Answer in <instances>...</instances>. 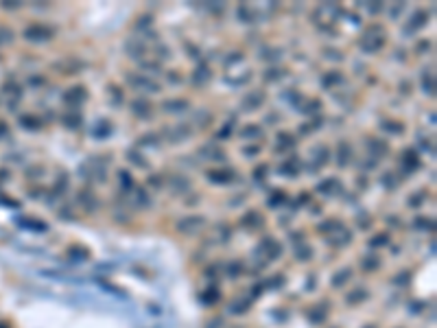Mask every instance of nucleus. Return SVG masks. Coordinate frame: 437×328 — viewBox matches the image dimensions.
<instances>
[{
    "mask_svg": "<svg viewBox=\"0 0 437 328\" xmlns=\"http://www.w3.org/2000/svg\"><path fill=\"white\" fill-rule=\"evenodd\" d=\"M131 109H134V112L138 114V116H149V112H151V109H149V103L140 101V98L131 103Z\"/></svg>",
    "mask_w": 437,
    "mask_h": 328,
    "instance_id": "nucleus-9",
    "label": "nucleus"
},
{
    "mask_svg": "<svg viewBox=\"0 0 437 328\" xmlns=\"http://www.w3.org/2000/svg\"><path fill=\"white\" fill-rule=\"evenodd\" d=\"M51 35H53V31L44 24H33L29 29H24V37L29 42H46V40H51Z\"/></svg>",
    "mask_w": 437,
    "mask_h": 328,
    "instance_id": "nucleus-1",
    "label": "nucleus"
},
{
    "mask_svg": "<svg viewBox=\"0 0 437 328\" xmlns=\"http://www.w3.org/2000/svg\"><path fill=\"white\" fill-rule=\"evenodd\" d=\"M64 120L68 123V127H79L81 125V116H64Z\"/></svg>",
    "mask_w": 437,
    "mask_h": 328,
    "instance_id": "nucleus-16",
    "label": "nucleus"
},
{
    "mask_svg": "<svg viewBox=\"0 0 437 328\" xmlns=\"http://www.w3.org/2000/svg\"><path fill=\"white\" fill-rule=\"evenodd\" d=\"M261 251L267 258H271V260H275L278 256L282 254V249H280V245H278V241H273V239H264L262 243H261Z\"/></svg>",
    "mask_w": 437,
    "mask_h": 328,
    "instance_id": "nucleus-4",
    "label": "nucleus"
},
{
    "mask_svg": "<svg viewBox=\"0 0 437 328\" xmlns=\"http://www.w3.org/2000/svg\"><path fill=\"white\" fill-rule=\"evenodd\" d=\"M387 241H389V239H387V234H380V237H378V239H372V243H369V245H372V247H374V245H380V243H387Z\"/></svg>",
    "mask_w": 437,
    "mask_h": 328,
    "instance_id": "nucleus-19",
    "label": "nucleus"
},
{
    "mask_svg": "<svg viewBox=\"0 0 437 328\" xmlns=\"http://www.w3.org/2000/svg\"><path fill=\"white\" fill-rule=\"evenodd\" d=\"M278 140H282V147H293V136H286V134H280L278 136Z\"/></svg>",
    "mask_w": 437,
    "mask_h": 328,
    "instance_id": "nucleus-18",
    "label": "nucleus"
},
{
    "mask_svg": "<svg viewBox=\"0 0 437 328\" xmlns=\"http://www.w3.org/2000/svg\"><path fill=\"white\" fill-rule=\"evenodd\" d=\"M234 171H230V168H225V171H208V179L212 184H230L232 179H234Z\"/></svg>",
    "mask_w": 437,
    "mask_h": 328,
    "instance_id": "nucleus-5",
    "label": "nucleus"
},
{
    "mask_svg": "<svg viewBox=\"0 0 437 328\" xmlns=\"http://www.w3.org/2000/svg\"><path fill=\"white\" fill-rule=\"evenodd\" d=\"M247 223H256V226H262V217L258 215L256 210L250 212V215H245V219H243V226H247Z\"/></svg>",
    "mask_w": 437,
    "mask_h": 328,
    "instance_id": "nucleus-14",
    "label": "nucleus"
},
{
    "mask_svg": "<svg viewBox=\"0 0 437 328\" xmlns=\"http://www.w3.org/2000/svg\"><path fill=\"white\" fill-rule=\"evenodd\" d=\"M243 134H245V136H261V129H258V127H250V129L243 131Z\"/></svg>",
    "mask_w": 437,
    "mask_h": 328,
    "instance_id": "nucleus-21",
    "label": "nucleus"
},
{
    "mask_svg": "<svg viewBox=\"0 0 437 328\" xmlns=\"http://www.w3.org/2000/svg\"><path fill=\"white\" fill-rule=\"evenodd\" d=\"M262 103H264V92L262 90H254L243 98V109H245V112H252V109L261 107Z\"/></svg>",
    "mask_w": 437,
    "mask_h": 328,
    "instance_id": "nucleus-3",
    "label": "nucleus"
},
{
    "mask_svg": "<svg viewBox=\"0 0 437 328\" xmlns=\"http://www.w3.org/2000/svg\"><path fill=\"white\" fill-rule=\"evenodd\" d=\"M66 103H70V105H79L81 101H86L87 98V92L86 87H70V92H66Z\"/></svg>",
    "mask_w": 437,
    "mask_h": 328,
    "instance_id": "nucleus-6",
    "label": "nucleus"
},
{
    "mask_svg": "<svg viewBox=\"0 0 437 328\" xmlns=\"http://www.w3.org/2000/svg\"><path fill=\"white\" fill-rule=\"evenodd\" d=\"M350 156H352V149H350V145L348 142H341L339 145V164H348V160H350Z\"/></svg>",
    "mask_w": 437,
    "mask_h": 328,
    "instance_id": "nucleus-10",
    "label": "nucleus"
},
{
    "mask_svg": "<svg viewBox=\"0 0 437 328\" xmlns=\"http://www.w3.org/2000/svg\"><path fill=\"white\" fill-rule=\"evenodd\" d=\"M350 276H352V269H350V267H346L344 271H339V273H337V276L333 278V284H335V287H341V284H346V280H348Z\"/></svg>",
    "mask_w": 437,
    "mask_h": 328,
    "instance_id": "nucleus-13",
    "label": "nucleus"
},
{
    "mask_svg": "<svg viewBox=\"0 0 437 328\" xmlns=\"http://www.w3.org/2000/svg\"><path fill=\"white\" fill-rule=\"evenodd\" d=\"M188 107V103L186 101H167L164 103V109H167V112H181V109H186Z\"/></svg>",
    "mask_w": 437,
    "mask_h": 328,
    "instance_id": "nucleus-12",
    "label": "nucleus"
},
{
    "mask_svg": "<svg viewBox=\"0 0 437 328\" xmlns=\"http://www.w3.org/2000/svg\"><path fill=\"white\" fill-rule=\"evenodd\" d=\"M203 298H206V304H212L214 300L219 298V291H206L203 293Z\"/></svg>",
    "mask_w": 437,
    "mask_h": 328,
    "instance_id": "nucleus-17",
    "label": "nucleus"
},
{
    "mask_svg": "<svg viewBox=\"0 0 437 328\" xmlns=\"http://www.w3.org/2000/svg\"><path fill=\"white\" fill-rule=\"evenodd\" d=\"M405 166H407V171L411 168V171H416V168L420 166V160H418V156L413 151H405Z\"/></svg>",
    "mask_w": 437,
    "mask_h": 328,
    "instance_id": "nucleus-11",
    "label": "nucleus"
},
{
    "mask_svg": "<svg viewBox=\"0 0 437 328\" xmlns=\"http://www.w3.org/2000/svg\"><path fill=\"white\" fill-rule=\"evenodd\" d=\"M365 295H367V291H365V289H361V291H354L352 295H348V300H350V302L354 304V302H361V298H365Z\"/></svg>",
    "mask_w": 437,
    "mask_h": 328,
    "instance_id": "nucleus-15",
    "label": "nucleus"
},
{
    "mask_svg": "<svg viewBox=\"0 0 437 328\" xmlns=\"http://www.w3.org/2000/svg\"><path fill=\"white\" fill-rule=\"evenodd\" d=\"M374 267H378V258L376 260H372V258L365 260V269H374Z\"/></svg>",
    "mask_w": 437,
    "mask_h": 328,
    "instance_id": "nucleus-20",
    "label": "nucleus"
},
{
    "mask_svg": "<svg viewBox=\"0 0 437 328\" xmlns=\"http://www.w3.org/2000/svg\"><path fill=\"white\" fill-rule=\"evenodd\" d=\"M129 79V83H134V85H138L142 92H160V85L158 83H153V81H149V79H142V77H127Z\"/></svg>",
    "mask_w": 437,
    "mask_h": 328,
    "instance_id": "nucleus-7",
    "label": "nucleus"
},
{
    "mask_svg": "<svg viewBox=\"0 0 437 328\" xmlns=\"http://www.w3.org/2000/svg\"><path fill=\"white\" fill-rule=\"evenodd\" d=\"M424 18H429L427 11H416V15H413V22H409L407 31H416V29H420V26H424V24H427V20H424Z\"/></svg>",
    "mask_w": 437,
    "mask_h": 328,
    "instance_id": "nucleus-8",
    "label": "nucleus"
},
{
    "mask_svg": "<svg viewBox=\"0 0 437 328\" xmlns=\"http://www.w3.org/2000/svg\"><path fill=\"white\" fill-rule=\"evenodd\" d=\"M203 223H206L203 217H186L177 223V230H179V232H186V234H192V232H197V230H201Z\"/></svg>",
    "mask_w": 437,
    "mask_h": 328,
    "instance_id": "nucleus-2",
    "label": "nucleus"
},
{
    "mask_svg": "<svg viewBox=\"0 0 437 328\" xmlns=\"http://www.w3.org/2000/svg\"><path fill=\"white\" fill-rule=\"evenodd\" d=\"M367 328H374V326H367Z\"/></svg>",
    "mask_w": 437,
    "mask_h": 328,
    "instance_id": "nucleus-22",
    "label": "nucleus"
}]
</instances>
